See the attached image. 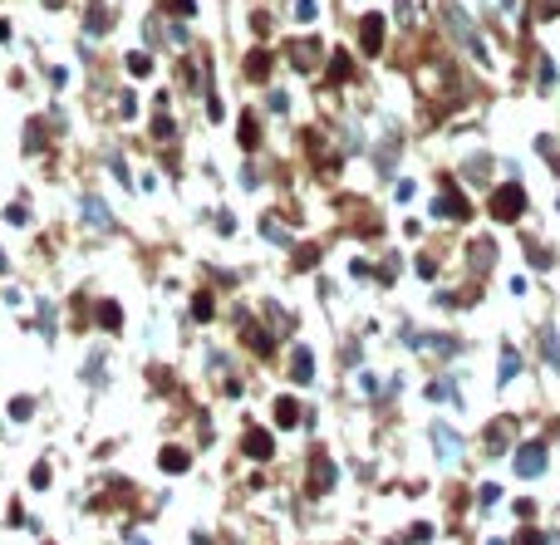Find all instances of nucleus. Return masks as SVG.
<instances>
[{"instance_id": "f03ea898", "label": "nucleus", "mask_w": 560, "mask_h": 545, "mask_svg": "<svg viewBox=\"0 0 560 545\" xmlns=\"http://www.w3.org/2000/svg\"><path fill=\"white\" fill-rule=\"evenodd\" d=\"M516 212H521V192H516V187H506V192L496 197V217H516Z\"/></svg>"}, {"instance_id": "f257e3e1", "label": "nucleus", "mask_w": 560, "mask_h": 545, "mask_svg": "<svg viewBox=\"0 0 560 545\" xmlns=\"http://www.w3.org/2000/svg\"><path fill=\"white\" fill-rule=\"evenodd\" d=\"M541 467H546V452H541V447H521V457H516V472H521V477H536Z\"/></svg>"}, {"instance_id": "39448f33", "label": "nucleus", "mask_w": 560, "mask_h": 545, "mask_svg": "<svg viewBox=\"0 0 560 545\" xmlns=\"http://www.w3.org/2000/svg\"><path fill=\"white\" fill-rule=\"evenodd\" d=\"M275 418H280V423H295V403L280 398V403H275Z\"/></svg>"}, {"instance_id": "7ed1b4c3", "label": "nucleus", "mask_w": 560, "mask_h": 545, "mask_svg": "<svg viewBox=\"0 0 560 545\" xmlns=\"http://www.w3.org/2000/svg\"><path fill=\"white\" fill-rule=\"evenodd\" d=\"M246 452H251V457H266V452H270V442H266L261 433H251V437H246Z\"/></svg>"}, {"instance_id": "20e7f679", "label": "nucleus", "mask_w": 560, "mask_h": 545, "mask_svg": "<svg viewBox=\"0 0 560 545\" xmlns=\"http://www.w3.org/2000/svg\"><path fill=\"white\" fill-rule=\"evenodd\" d=\"M516 369H521V359H516V354H511V349H506V359H501V383H506V378H511V373H516Z\"/></svg>"}]
</instances>
